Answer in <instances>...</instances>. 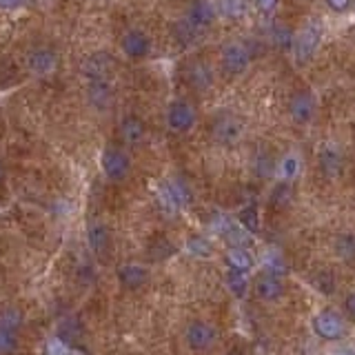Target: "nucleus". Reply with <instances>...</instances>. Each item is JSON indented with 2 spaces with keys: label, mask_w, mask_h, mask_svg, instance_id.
Listing matches in <instances>:
<instances>
[{
  "label": "nucleus",
  "mask_w": 355,
  "mask_h": 355,
  "mask_svg": "<svg viewBox=\"0 0 355 355\" xmlns=\"http://www.w3.org/2000/svg\"><path fill=\"white\" fill-rule=\"evenodd\" d=\"M215 338H218V331L213 329V324L204 320H193L184 331V340L189 344L191 351H206L213 347Z\"/></svg>",
  "instance_id": "nucleus-1"
},
{
  "label": "nucleus",
  "mask_w": 355,
  "mask_h": 355,
  "mask_svg": "<svg viewBox=\"0 0 355 355\" xmlns=\"http://www.w3.org/2000/svg\"><path fill=\"white\" fill-rule=\"evenodd\" d=\"M320 38H322V32H320V27L311 23L302 29V34L295 38V43H293V52H295V61L298 63H307L313 58L315 54V49H318L320 45Z\"/></svg>",
  "instance_id": "nucleus-2"
},
{
  "label": "nucleus",
  "mask_w": 355,
  "mask_h": 355,
  "mask_svg": "<svg viewBox=\"0 0 355 355\" xmlns=\"http://www.w3.org/2000/svg\"><path fill=\"white\" fill-rule=\"evenodd\" d=\"M244 131V125L238 116H220L213 120L211 133L220 144H233L240 140V136Z\"/></svg>",
  "instance_id": "nucleus-3"
},
{
  "label": "nucleus",
  "mask_w": 355,
  "mask_h": 355,
  "mask_svg": "<svg viewBox=\"0 0 355 355\" xmlns=\"http://www.w3.org/2000/svg\"><path fill=\"white\" fill-rule=\"evenodd\" d=\"M249 65H251V54L242 43H231L224 47V52H222L224 72H229L231 76H240L242 72H246Z\"/></svg>",
  "instance_id": "nucleus-4"
},
{
  "label": "nucleus",
  "mask_w": 355,
  "mask_h": 355,
  "mask_svg": "<svg viewBox=\"0 0 355 355\" xmlns=\"http://www.w3.org/2000/svg\"><path fill=\"white\" fill-rule=\"evenodd\" d=\"M129 158H127L125 151L116 149V147H109L103 153V171L109 180H122V178L129 173Z\"/></svg>",
  "instance_id": "nucleus-5"
},
{
  "label": "nucleus",
  "mask_w": 355,
  "mask_h": 355,
  "mask_svg": "<svg viewBox=\"0 0 355 355\" xmlns=\"http://www.w3.org/2000/svg\"><path fill=\"white\" fill-rule=\"evenodd\" d=\"M166 122L175 131H189L195 125V111L186 100H175L171 103L169 111H166Z\"/></svg>",
  "instance_id": "nucleus-6"
},
{
  "label": "nucleus",
  "mask_w": 355,
  "mask_h": 355,
  "mask_svg": "<svg viewBox=\"0 0 355 355\" xmlns=\"http://www.w3.org/2000/svg\"><path fill=\"white\" fill-rule=\"evenodd\" d=\"M289 114L293 118V122H298V125L311 122L315 116V98L309 92L295 94L289 103Z\"/></svg>",
  "instance_id": "nucleus-7"
},
{
  "label": "nucleus",
  "mask_w": 355,
  "mask_h": 355,
  "mask_svg": "<svg viewBox=\"0 0 355 355\" xmlns=\"http://www.w3.org/2000/svg\"><path fill=\"white\" fill-rule=\"evenodd\" d=\"M83 72L92 78V80H107L114 72V58L109 54H94L87 58Z\"/></svg>",
  "instance_id": "nucleus-8"
},
{
  "label": "nucleus",
  "mask_w": 355,
  "mask_h": 355,
  "mask_svg": "<svg viewBox=\"0 0 355 355\" xmlns=\"http://www.w3.org/2000/svg\"><path fill=\"white\" fill-rule=\"evenodd\" d=\"M313 331L324 340H338L344 333V324L335 313H320L313 320Z\"/></svg>",
  "instance_id": "nucleus-9"
},
{
  "label": "nucleus",
  "mask_w": 355,
  "mask_h": 355,
  "mask_svg": "<svg viewBox=\"0 0 355 355\" xmlns=\"http://www.w3.org/2000/svg\"><path fill=\"white\" fill-rule=\"evenodd\" d=\"M215 18V7L211 0H193L189 7V14H186V21L193 23L198 29L209 27Z\"/></svg>",
  "instance_id": "nucleus-10"
},
{
  "label": "nucleus",
  "mask_w": 355,
  "mask_h": 355,
  "mask_svg": "<svg viewBox=\"0 0 355 355\" xmlns=\"http://www.w3.org/2000/svg\"><path fill=\"white\" fill-rule=\"evenodd\" d=\"M186 83H189L195 92H204L213 83V72L206 63H191L186 67Z\"/></svg>",
  "instance_id": "nucleus-11"
},
{
  "label": "nucleus",
  "mask_w": 355,
  "mask_h": 355,
  "mask_svg": "<svg viewBox=\"0 0 355 355\" xmlns=\"http://www.w3.org/2000/svg\"><path fill=\"white\" fill-rule=\"evenodd\" d=\"M255 289H258V295L262 300H278L284 291V284L278 275L269 271V273L260 275L258 282H255Z\"/></svg>",
  "instance_id": "nucleus-12"
},
{
  "label": "nucleus",
  "mask_w": 355,
  "mask_h": 355,
  "mask_svg": "<svg viewBox=\"0 0 355 355\" xmlns=\"http://www.w3.org/2000/svg\"><path fill=\"white\" fill-rule=\"evenodd\" d=\"M149 38H147L142 32H129V34H125L122 38V49H125V54L127 56H131V58H142L149 54Z\"/></svg>",
  "instance_id": "nucleus-13"
},
{
  "label": "nucleus",
  "mask_w": 355,
  "mask_h": 355,
  "mask_svg": "<svg viewBox=\"0 0 355 355\" xmlns=\"http://www.w3.org/2000/svg\"><path fill=\"white\" fill-rule=\"evenodd\" d=\"M120 136L127 144H138L144 138V122L136 116H127L120 122Z\"/></svg>",
  "instance_id": "nucleus-14"
},
{
  "label": "nucleus",
  "mask_w": 355,
  "mask_h": 355,
  "mask_svg": "<svg viewBox=\"0 0 355 355\" xmlns=\"http://www.w3.org/2000/svg\"><path fill=\"white\" fill-rule=\"evenodd\" d=\"M118 278H120V284H125L127 289H138L147 282V271L140 264H125L118 271Z\"/></svg>",
  "instance_id": "nucleus-15"
},
{
  "label": "nucleus",
  "mask_w": 355,
  "mask_h": 355,
  "mask_svg": "<svg viewBox=\"0 0 355 355\" xmlns=\"http://www.w3.org/2000/svg\"><path fill=\"white\" fill-rule=\"evenodd\" d=\"M342 155L340 151H335L333 147H324V149L320 151V169L322 173H327V175H338L342 171Z\"/></svg>",
  "instance_id": "nucleus-16"
},
{
  "label": "nucleus",
  "mask_w": 355,
  "mask_h": 355,
  "mask_svg": "<svg viewBox=\"0 0 355 355\" xmlns=\"http://www.w3.org/2000/svg\"><path fill=\"white\" fill-rule=\"evenodd\" d=\"M269 41L273 43V47L278 49H289L295 41H293V32L289 25L284 23H273L269 29Z\"/></svg>",
  "instance_id": "nucleus-17"
},
{
  "label": "nucleus",
  "mask_w": 355,
  "mask_h": 355,
  "mask_svg": "<svg viewBox=\"0 0 355 355\" xmlns=\"http://www.w3.org/2000/svg\"><path fill=\"white\" fill-rule=\"evenodd\" d=\"M226 264L231 266V269H235V271H242V273H246L251 269V255L246 253L242 246H231L229 249V253H226Z\"/></svg>",
  "instance_id": "nucleus-18"
},
{
  "label": "nucleus",
  "mask_w": 355,
  "mask_h": 355,
  "mask_svg": "<svg viewBox=\"0 0 355 355\" xmlns=\"http://www.w3.org/2000/svg\"><path fill=\"white\" fill-rule=\"evenodd\" d=\"M29 67H32L36 74H49L56 67V56L52 52L41 49V52L29 56Z\"/></svg>",
  "instance_id": "nucleus-19"
},
{
  "label": "nucleus",
  "mask_w": 355,
  "mask_h": 355,
  "mask_svg": "<svg viewBox=\"0 0 355 355\" xmlns=\"http://www.w3.org/2000/svg\"><path fill=\"white\" fill-rule=\"evenodd\" d=\"M89 244L96 253H105V249L109 246V231L103 224H92L89 226Z\"/></svg>",
  "instance_id": "nucleus-20"
},
{
  "label": "nucleus",
  "mask_w": 355,
  "mask_h": 355,
  "mask_svg": "<svg viewBox=\"0 0 355 355\" xmlns=\"http://www.w3.org/2000/svg\"><path fill=\"white\" fill-rule=\"evenodd\" d=\"M198 34H200V29L189 21H182V23L173 25V36L180 45H191L195 38H198Z\"/></svg>",
  "instance_id": "nucleus-21"
},
{
  "label": "nucleus",
  "mask_w": 355,
  "mask_h": 355,
  "mask_svg": "<svg viewBox=\"0 0 355 355\" xmlns=\"http://www.w3.org/2000/svg\"><path fill=\"white\" fill-rule=\"evenodd\" d=\"M16 347V327L0 322V353H12Z\"/></svg>",
  "instance_id": "nucleus-22"
},
{
  "label": "nucleus",
  "mask_w": 355,
  "mask_h": 355,
  "mask_svg": "<svg viewBox=\"0 0 355 355\" xmlns=\"http://www.w3.org/2000/svg\"><path fill=\"white\" fill-rule=\"evenodd\" d=\"M240 224L246 231H258L260 229V218H258V209L255 206H244L240 211Z\"/></svg>",
  "instance_id": "nucleus-23"
},
{
  "label": "nucleus",
  "mask_w": 355,
  "mask_h": 355,
  "mask_svg": "<svg viewBox=\"0 0 355 355\" xmlns=\"http://www.w3.org/2000/svg\"><path fill=\"white\" fill-rule=\"evenodd\" d=\"M80 333H83V327H80V324H78V320L67 318V320L61 324V331H58V338H63L65 342H69V340H78V338H80Z\"/></svg>",
  "instance_id": "nucleus-24"
},
{
  "label": "nucleus",
  "mask_w": 355,
  "mask_h": 355,
  "mask_svg": "<svg viewBox=\"0 0 355 355\" xmlns=\"http://www.w3.org/2000/svg\"><path fill=\"white\" fill-rule=\"evenodd\" d=\"M166 186H169V191H171V195L175 198L178 206L189 204L191 193H189V189H186V184H184L182 180H171V182H166Z\"/></svg>",
  "instance_id": "nucleus-25"
},
{
  "label": "nucleus",
  "mask_w": 355,
  "mask_h": 355,
  "mask_svg": "<svg viewBox=\"0 0 355 355\" xmlns=\"http://www.w3.org/2000/svg\"><path fill=\"white\" fill-rule=\"evenodd\" d=\"M226 284H229V289L238 295V298H242V295L246 293V278H244L242 271L231 269L229 273H226Z\"/></svg>",
  "instance_id": "nucleus-26"
},
{
  "label": "nucleus",
  "mask_w": 355,
  "mask_h": 355,
  "mask_svg": "<svg viewBox=\"0 0 355 355\" xmlns=\"http://www.w3.org/2000/svg\"><path fill=\"white\" fill-rule=\"evenodd\" d=\"M186 249H189L193 255H200V258H206V255H211V242L206 238H200V235H193V238H189V242H186Z\"/></svg>",
  "instance_id": "nucleus-27"
},
{
  "label": "nucleus",
  "mask_w": 355,
  "mask_h": 355,
  "mask_svg": "<svg viewBox=\"0 0 355 355\" xmlns=\"http://www.w3.org/2000/svg\"><path fill=\"white\" fill-rule=\"evenodd\" d=\"M92 100L96 103V105H107L109 103V98H111V92H109V87H107V83L105 80H94V85H92Z\"/></svg>",
  "instance_id": "nucleus-28"
},
{
  "label": "nucleus",
  "mask_w": 355,
  "mask_h": 355,
  "mask_svg": "<svg viewBox=\"0 0 355 355\" xmlns=\"http://www.w3.org/2000/svg\"><path fill=\"white\" fill-rule=\"evenodd\" d=\"M224 238L229 240L231 246H242V249H244V244H249V231L240 229L238 224H233L231 229L224 233Z\"/></svg>",
  "instance_id": "nucleus-29"
},
{
  "label": "nucleus",
  "mask_w": 355,
  "mask_h": 355,
  "mask_svg": "<svg viewBox=\"0 0 355 355\" xmlns=\"http://www.w3.org/2000/svg\"><path fill=\"white\" fill-rule=\"evenodd\" d=\"M335 251H338V255H342V258H353L355 255V238L353 235H340L338 242H335Z\"/></svg>",
  "instance_id": "nucleus-30"
},
{
  "label": "nucleus",
  "mask_w": 355,
  "mask_h": 355,
  "mask_svg": "<svg viewBox=\"0 0 355 355\" xmlns=\"http://www.w3.org/2000/svg\"><path fill=\"white\" fill-rule=\"evenodd\" d=\"M47 355H74V349L69 347V342H65L63 338H52L45 347Z\"/></svg>",
  "instance_id": "nucleus-31"
},
{
  "label": "nucleus",
  "mask_w": 355,
  "mask_h": 355,
  "mask_svg": "<svg viewBox=\"0 0 355 355\" xmlns=\"http://www.w3.org/2000/svg\"><path fill=\"white\" fill-rule=\"evenodd\" d=\"M222 12L229 18H240L246 12V0H222Z\"/></svg>",
  "instance_id": "nucleus-32"
},
{
  "label": "nucleus",
  "mask_w": 355,
  "mask_h": 355,
  "mask_svg": "<svg viewBox=\"0 0 355 355\" xmlns=\"http://www.w3.org/2000/svg\"><path fill=\"white\" fill-rule=\"evenodd\" d=\"M289 200H291V189L287 184H280L278 189L273 191V195H271V202L278 206V209H282V206H287L289 204Z\"/></svg>",
  "instance_id": "nucleus-33"
},
{
  "label": "nucleus",
  "mask_w": 355,
  "mask_h": 355,
  "mask_svg": "<svg viewBox=\"0 0 355 355\" xmlns=\"http://www.w3.org/2000/svg\"><path fill=\"white\" fill-rule=\"evenodd\" d=\"M315 287H318V291H322V293H333V289H335V280H333V275L327 271V273H320L318 278H315Z\"/></svg>",
  "instance_id": "nucleus-34"
},
{
  "label": "nucleus",
  "mask_w": 355,
  "mask_h": 355,
  "mask_svg": "<svg viewBox=\"0 0 355 355\" xmlns=\"http://www.w3.org/2000/svg\"><path fill=\"white\" fill-rule=\"evenodd\" d=\"M280 171H282L284 178H289V180H291V178L298 173V158H295V155H287V158H284Z\"/></svg>",
  "instance_id": "nucleus-35"
},
{
  "label": "nucleus",
  "mask_w": 355,
  "mask_h": 355,
  "mask_svg": "<svg viewBox=\"0 0 355 355\" xmlns=\"http://www.w3.org/2000/svg\"><path fill=\"white\" fill-rule=\"evenodd\" d=\"M213 229L215 231H218L220 235H222V238H224V233L226 231H229L231 229V226H233V220L231 218H226V215H222V213H218V215H215V218H213Z\"/></svg>",
  "instance_id": "nucleus-36"
},
{
  "label": "nucleus",
  "mask_w": 355,
  "mask_h": 355,
  "mask_svg": "<svg viewBox=\"0 0 355 355\" xmlns=\"http://www.w3.org/2000/svg\"><path fill=\"white\" fill-rule=\"evenodd\" d=\"M153 249H158V251H151V255H153L155 260L169 258V255L173 253V246H171L169 242H166V240H160V242H158V244L153 246Z\"/></svg>",
  "instance_id": "nucleus-37"
},
{
  "label": "nucleus",
  "mask_w": 355,
  "mask_h": 355,
  "mask_svg": "<svg viewBox=\"0 0 355 355\" xmlns=\"http://www.w3.org/2000/svg\"><path fill=\"white\" fill-rule=\"evenodd\" d=\"M255 169H258L260 175H269L273 173V160H269L266 155H260L258 160H255Z\"/></svg>",
  "instance_id": "nucleus-38"
},
{
  "label": "nucleus",
  "mask_w": 355,
  "mask_h": 355,
  "mask_svg": "<svg viewBox=\"0 0 355 355\" xmlns=\"http://www.w3.org/2000/svg\"><path fill=\"white\" fill-rule=\"evenodd\" d=\"M266 264H269V271L271 273H275V275L284 273V262L278 258V255H269V262H266Z\"/></svg>",
  "instance_id": "nucleus-39"
},
{
  "label": "nucleus",
  "mask_w": 355,
  "mask_h": 355,
  "mask_svg": "<svg viewBox=\"0 0 355 355\" xmlns=\"http://www.w3.org/2000/svg\"><path fill=\"white\" fill-rule=\"evenodd\" d=\"M29 0H0V9H21Z\"/></svg>",
  "instance_id": "nucleus-40"
},
{
  "label": "nucleus",
  "mask_w": 355,
  "mask_h": 355,
  "mask_svg": "<svg viewBox=\"0 0 355 355\" xmlns=\"http://www.w3.org/2000/svg\"><path fill=\"white\" fill-rule=\"evenodd\" d=\"M255 5H258L260 12L269 14V12H273V9H275V5H278V0H255Z\"/></svg>",
  "instance_id": "nucleus-41"
},
{
  "label": "nucleus",
  "mask_w": 355,
  "mask_h": 355,
  "mask_svg": "<svg viewBox=\"0 0 355 355\" xmlns=\"http://www.w3.org/2000/svg\"><path fill=\"white\" fill-rule=\"evenodd\" d=\"M344 309H347L349 318H353V320H355V293H349V295H347V302H344Z\"/></svg>",
  "instance_id": "nucleus-42"
},
{
  "label": "nucleus",
  "mask_w": 355,
  "mask_h": 355,
  "mask_svg": "<svg viewBox=\"0 0 355 355\" xmlns=\"http://www.w3.org/2000/svg\"><path fill=\"white\" fill-rule=\"evenodd\" d=\"M353 0H329V5L335 9V12H344V9H349L351 7Z\"/></svg>",
  "instance_id": "nucleus-43"
},
{
  "label": "nucleus",
  "mask_w": 355,
  "mask_h": 355,
  "mask_svg": "<svg viewBox=\"0 0 355 355\" xmlns=\"http://www.w3.org/2000/svg\"><path fill=\"white\" fill-rule=\"evenodd\" d=\"M224 355H244V353H242L240 349H231L229 353H224Z\"/></svg>",
  "instance_id": "nucleus-44"
}]
</instances>
